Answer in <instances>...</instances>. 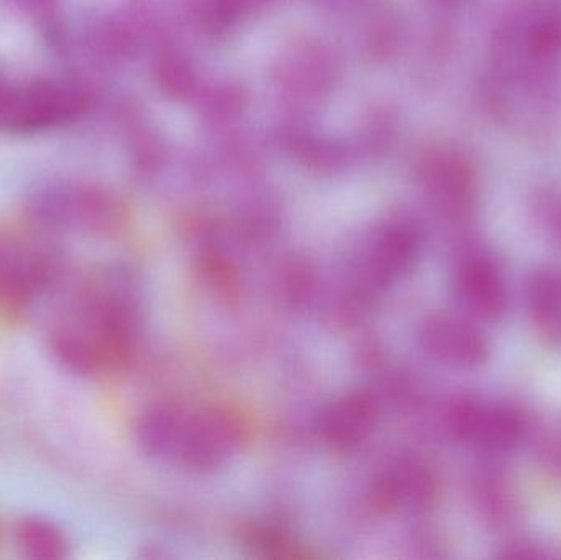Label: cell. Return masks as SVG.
<instances>
[{
	"label": "cell",
	"instance_id": "6da1fadb",
	"mask_svg": "<svg viewBox=\"0 0 561 560\" xmlns=\"http://www.w3.org/2000/svg\"><path fill=\"white\" fill-rule=\"evenodd\" d=\"M137 338V306L108 279H92L65 296L45 331L53 358L88 378L121 370L134 357Z\"/></svg>",
	"mask_w": 561,
	"mask_h": 560
},
{
	"label": "cell",
	"instance_id": "7a4b0ae2",
	"mask_svg": "<svg viewBox=\"0 0 561 560\" xmlns=\"http://www.w3.org/2000/svg\"><path fill=\"white\" fill-rule=\"evenodd\" d=\"M442 427L451 443L484 456H504L529 437L527 414L514 403L484 401L473 393L455 395L445 404Z\"/></svg>",
	"mask_w": 561,
	"mask_h": 560
},
{
	"label": "cell",
	"instance_id": "3957f363",
	"mask_svg": "<svg viewBox=\"0 0 561 560\" xmlns=\"http://www.w3.org/2000/svg\"><path fill=\"white\" fill-rule=\"evenodd\" d=\"M61 272L59 253L35 240L0 239V312L19 318Z\"/></svg>",
	"mask_w": 561,
	"mask_h": 560
},
{
	"label": "cell",
	"instance_id": "277c9868",
	"mask_svg": "<svg viewBox=\"0 0 561 560\" xmlns=\"http://www.w3.org/2000/svg\"><path fill=\"white\" fill-rule=\"evenodd\" d=\"M249 437L239 413L226 407L187 410L174 462L207 472L229 462Z\"/></svg>",
	"mask_w": 561,
	"mask_h": 560
},
{
	"label": "cell",
	"instance_id": "5b68a950",
	"mask_svg": "<svg viewBox=\"0 0 561 560\" xmlns=\"http://www.w3.org/2000/svg\"><path fill=\"white\" fill-rule=\"evenodd\" d=\"M421 255V236L408 226H392L379 232L350 270V289L359 301L381 296L396 279L409 272Z\"/></svg>",
	"mask_w": 561,
	"mask_h": 560
},
{
	"label": "cell",
	"instance_id": "8992f818",
	"mask_svg": "<svg viewBox=\"0 0 561 560\" xmlns=\"http://www.w3.org/2000/svg\"><path fill=\"white\" fill-rule=\"evenodd\" d=\"M82 107V98L71 84L32 81L9 85L0 104V130L33 134L71 121Z\"/></svg>",
	"mask_w": 561,
	"mask_h": 560
},
{
	"label": "cell",
	"instance_id": "52a82bcc",
	"mask_svg": "<svg viewBox=\"0 0 561 560\" xmlns=\"http://www.w3.org/2000/svg\"><path fill=\"white\" fill-rule=\"evenodd\" d=\"M33 226L42 232H78L107 236L118 227L111 204L89 191L48 190L33 199L30 207Z\"/></svg>",
	"mask_w": 561,
	"mask_h": 560
},
{
	"label": "cell",
	"instance_id": "ba28073f",
	"mask_svg": "<svg viewBox=\"0 0 561 560\" xmlns=\"http://www.w3.org/2000/svg\"><path fill=\"white\" fill-rule=\"evenodd\" d=\"M419 342L432 361L473 370L490 361L486 335L471 321L454 315H432L419 329Z\"/></svg>",
	"mask_w": 561,
	"mask_h": 560
},
{
	"label": "cell",
	"instance_id": "9c48e42d",
	"mask_svg": "<svg viewBox=\"0 0 561 560\" xmlns=\"http://www.w3.org/2000/svg\"><path fill=\"white\" fill-rule=\"evenodd\" d=\"M454 292L471 321L497 322L510 312L506 278L496 263L481 253H470L460 260L455 270Z\"/></svg>",
	"mask_w": 561,
	"mask_h": 560
},
{
	"label": "cell",
	"instance_id": "30bf717a",
	"mask_svg": "<svg viewBox=\"0 0 561 560\" xmlns=\"http://www.w3.org/2000/svg\"><path fill=\"white\" fill-rule=\"evenodd\" d=\"M442 483L421 459H401L389 466L373 485V502L385 512L424 513L437 505Z\"/></svg>",
	"mask_w": 561,
	"mask_h": 560
},
{
	"label": "cell",
	"instance_id": "8fae6325",
	"mask_svg": "<svg viewBox=\"0 0 561 560\" xmlns=\"http://www.w3.org/2000/svg\"><path fill=\"white\" fill-rule=\"evenodd\" d=\"M379 421L375 397L365 391L343 395L329 404L319 418V436L335 450H352L362 446Z\"/></svg>",
	"mask_w": 561,
	"mask_h": 560
},
{
	"label": "cell",
	"instance_id": "7c38bea8",
	"mask_svg": "<svg viewBox=\"0 0 561 560\" xmlns=\"http://www.w3.org/2000/svg\"><path fill=\"white\" fill-rule=\"evenodd\" d=\"M471 503L478 518L491 529H504L516 522L517 496L510 477L497 464L478 470L470 485Z\"/></svg>",
	"mask_w": 561,
	"mask_h": 560
},
{
	"label": "cell",
	"instance_id": "4fadbf2b",
	"mask_svg": "<svg viewBox=\"0 0 561 560\" xmlns=\"http://www.w3.org/2000/svg\"><path fill=\"white\" fill-rule=\"evenodd\" d=\"M527 308L540 341L561 344V273L553 266H540L527 282Z\"/></svg>",
	"mask_w": 561,
	"mask_h": 560
},
{
	"label": "cell",
	"instance_id": "5bb4252c",
	"mask_svg": "<svg viewBox=\"0 0 561 560\" xmlns=\"http://www.w3.org/2000/svg\"><path fill=\"white\" fill-rule=\"evenodd\" d=\"M186 408L173 403H154L138 416L135 436L148 456L174 460Z\"/></svg>",
	"mask_w": 561,
	"mask_h": 560
},
{
	"label": "cell",
	"instance_id": "9a60e30c",
	"mask_svg": "<svg viewBox=\"0 0 561 560\" xmlns=\"http://www.w3.org/2000/svg\"><path fill=\"white\" fill-rule=\"evenodd\" d=\"M15 545L25 558L61 560L69 558L71 545L65 533L49 519L26 516L15 526Z\"/></svg>",
	"mask_w": 561,
	"mask_h": 560
},
{
	"label": "cell",
	"instance_id": "2e32d148",
	"mask_svg": "<svg viewBox=\"0 0 561 560\" xmlns=\"http://www.w3.org/2000/svg\"><path fill=\"white\" fill-rule=\"evenodd\" d=\"M534 457L542 472L561 480V413L550 418L536 431Z\"/></svg>",
	"mask_w": 561,
	"mask_h": 560
},
{
	"label": "cell",
	"instance_id": "e0dca14e",
	"mask_svg": "<svg viewBox=\"0 0 561 560\" xmlns=\"http://www.w3.org/2000/svg\"><path fill=\"white\" fill-rule=\"evenodd\" d=\"M496 556L503 559H540L547 558V552L533 539L511 538L497 548Z\"/></svg>",
	"mask_w": 561,
	"mask_h": 560
},
{
	"label": "cell",
	"instance_id": "ac0fdd59",
	"mask_svg": "<svg viewBox=\"0 0 561 560\" xmlns=\"http://www.w3.org/2000/svg\"><path fill=\"white\" fill-rule=\"evenodd\" d=\"M7 88H9V84H7V82L3 81L2 76H0V104H2L3 95H5Z\"/></svg>",
	"mask_w": 561,
	"mask_h": 560
}]
</instances>
